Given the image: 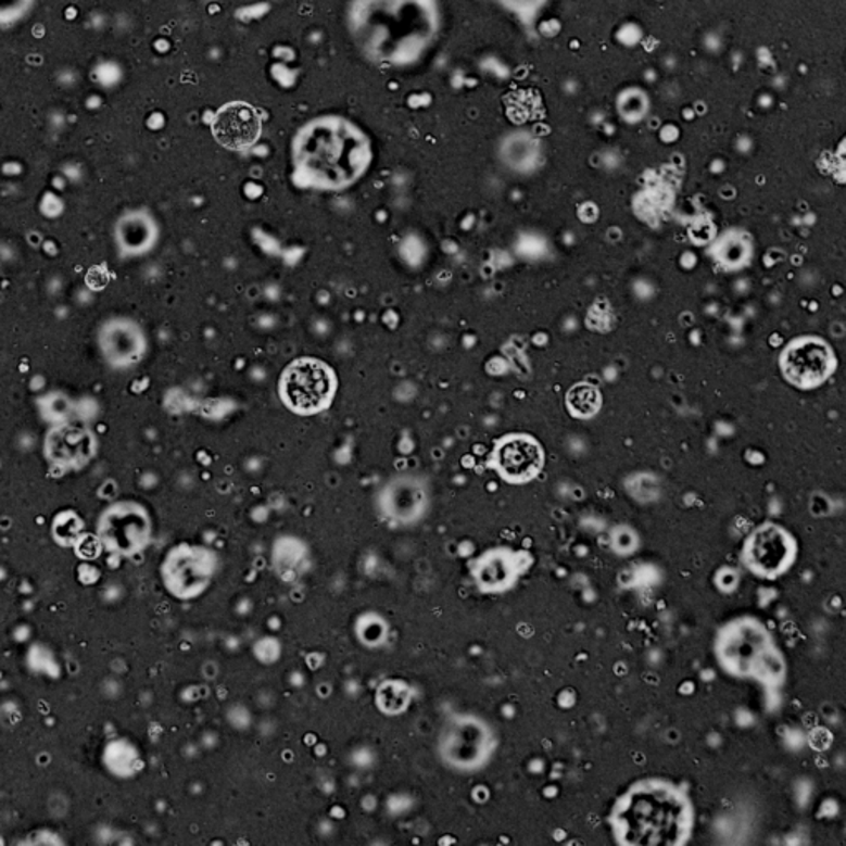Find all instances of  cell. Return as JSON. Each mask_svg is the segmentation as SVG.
Masks as SVG:
<instances>
[{
	"instance_id": "1",
	"label": "cell",
	"mask_w": 846,
	"mask_h": 846,
	"mask_svg": "<svg viewBox=\"0 0 846 846\" xmlns=\"http://www.w3.org/2000/svg\"><path fill=\"white\" fill-rule=\"evenodd\" d=\"M262 122L257 110L248 103H229L216 113L213 131L216 140L229 150H245L261 137Z\"/></svg>"
},
{
	"instance_id": "2",
	"label": "cell",
	"mask_w": 846,
	"mask_h": 846,
	"mask_svg": "<svg viewBox=\"0 0 846 846\" xmlns=\"http://www.w3.org/2000/svg\"><path fill=\"white\" fill-rule=\"evenodd\" d=\"M330 378L320 363H296L283 377V394L299 408H317L328 394Z\"/></svg>"
},
{
	"instance_id": "3",
	"label": "cell",
	"mask_w": 846,
	"mask_h": 846,
	"mask_svg": "<svg viewBox=\"0 0 846 846\" xmlns=\"http://www.w3.org/2000/svg\"><path fill=\"white\" fill-rule=\"evenodd\" d=\"M540 451L527 441H514L502 450L501 464L513 478H529L540 467Z\"/></svg>"
},
{
	"instance_id": "4",
	"label": "cell",
	"mask_w": 846,
	"mask_h": 846,
	"mask_svg": "<svg viewBox=\"0 0 846 846\" xmlns=\"http://www.w3.org/2000/svg\"><path fill=\"white\" fill-rule=\"evenodd\" d=\"M570 401L571 406H573L577 412L582 413V415H590V413L595 412L596 406H598V396H596V393L592 388H577V390H573V393H571Z\"/></svg>"
}]
</instances>
